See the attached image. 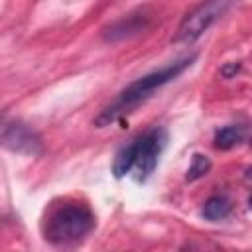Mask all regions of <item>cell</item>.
<instances>
[{"instance_id": "6", "label": "cell", "mask_w": 252, "mask_h": 252, "mask_svg": "<svg viewBox=\"0 0 252 252\" xmlns=\"http://www.w3.org/2000/svg\"><path fill=\"white\" fill-rule=\"evenodd\" d=\"M148 26H150V16H146L144 12H134V14L120 18L112 26H108L102 35L106 41H118V39H124V37L144 32Z\"/></svg>"}, {"instance_id": "3", "label": "cell", "mask_w": 252, "mask_h": 252, "mask_svg": "<svg viewBox=\"0 0 252 252\" xmlns=\"http://www.w3.org/2000/svg\"><path fill=\"white\" fill-rule=\"evenodd\" d=\"M94 222V215L85 203L65 201L47 215L43 234L55 246H73L91 234Z\"/></svg>"}, {"instance_id": "4", "label": "cell", "mask_w": 252, "mask_h": 252, "mask_svg": "<svg viewBox=\"0 0 252 252\" xmlns=\"http://www.w3.org/2000/svg\"><path fill=\"white\" fill-rule=\"evenodd\" d=\"M236 2H240V0H203L181 20L173 41L175 43H193L217 20H220Z\"/></svg>"}, {"instance_id": "12", "label": "cell", "mask_w": 252, "mask_h": 252, "mask_svg": "<svg viewBox=\"0 0 252 252\" xmlns=\"http://www.w3.org/2000/svg\"><path fill=\"white\" fill-rule=\"evenodd\" d=\"M248 203H250V207H252V197H250V201H248Z\"/></svg>"}, {"instance_id": "1", "label": "cell", "mask_w": 252, "mask_h": 252, "mask_svg": "<svg viewBox=\"0 0 252 252\" xmlns=\"http://www.w3.org/2000/svg\"><path fill=\"white\" fill-rule=\"evenodd\" d=\"M195 61V55H189V57H183V59H177L173 63H167L165 67L158 69V71H152L140 79H136L134 83H130L96 118H94V124L98 128L102 126H108L112 122H116L118 118H122L124 114L132 112L138 104H142L144 100H148L152 96V93L163 85H167L169 81L177 79L185 69H189Z\"/></svg>"}, {"instance_id": "9", "label": "cell", "mask_w": 252, "mask_h": 252, "mask_svg": "<svg viewBox=\"0 0 252 252\" xmlns=\"http://www.w3.org/2000/svg\"><path fill=\"white\" fill-rule=\"evenodd\" d=\"M211 159L205 156V154H193L191 158V163H189V169H187V181H197L201 177H205L209 171H211Z\"/></svg>"}, {"instance_id": "11", "label": "cell", "mask_w": 252, "mask_h": 252, "mask_svg": "<svg viewBox=\"0 0 252 252\" xmlns=\"http://www.w3.org/2000/svg\"><path fill=\"white\" fill-rule=\"evenodd\" d=\"M246 179H248V181L252 183V165H250V167L246 169Z\"/></svg>"}, {"instance_id": "7", "label": "cell", "mask_w": 252, "mask_h": 252, "mask_svg": "<svg viewBox=\"0 0 252 252\" xmlns=\"http://www.w3.org/2000/svg\"><path fill=\"white\" fill-rule=\"evenodd\" d=\"M230 211H232V205H230V201H228L224 195H213V197H209V199L205 201L201 215H203L207 220L217 222V220L226 219V217L230 215Z\"/></svg>"}, {"instance_id": "8", "label": "cell", "mask_w": 252, "mask_h": 252, "mask_svg": "<svg viewBox=\"0 0 252 252\" xmlns=\"http://www.w3.org/2000/svg\"><path fill=\"white\" fill-rule=\"evenodd\" d=\"M242 140H244V126L230 124V126H224V128L215 132L213 144L217 150H230V148L238 146Z\"/></svg>"}, {"instance_id": "10", "label": "cell", "mask_w": 252, "mask_h": 252, "mask_svg": "<svg viewBox=\"0 0 252 252\" xmlns=\"http://www.w3.org/2000/svg\"><path fill=\"white\" fill-rule=\"evenodd\" d=\"M236 71H238V65H230V67H224V69H222V75H224V77H230V75L236 73Z\"/></svg>"}, {"instance_id": "13", "label": "cell", "mask_w": 252, "mask_h": 252, "mask_svg": "<svg viewBox=\"0 0 252 252\" xmlns=\"http://www.w3.org/2000/svg\"><path fill=\"white\" fill-rule=\"evenodd\" d=\"M250 146H252V140H250Z\"/></svg>"}, {"instance_id": "2", "label": "cell", "mask_w": 252, "mask_h": 252, "mask_svg": "<svg viewBox=\"0 0 252 252\" xmlns=\"http://www.w3.org/2000/svg\"><path fill=\"white\" fill-rule=\"evenodd\" d=\"M165 142H167L165 130L154 126L148 132L134 138L130 144L122 146L112 161L114 177H124L134 171L136 181H146L154 173L158 159L165 148Z\"/></svg>"}, {"instance_id": "5", "label": "cell", "mask_w": 252, "mask_h": 252, "mask_svg": "<svg viewBox=\"0 0 252 252\" xmlns=\"http://www.w3.org/2000/svg\"><path fill=\"white\" fill-rule=\"evenodd\" d=\"M2 144L6 150L24 154V156H37L41 154V138L24 122L14 120L6 122L2 128Z\"/></svg>"}]
</instances>
